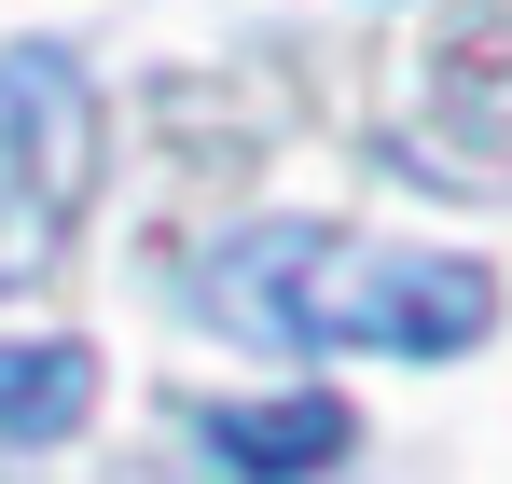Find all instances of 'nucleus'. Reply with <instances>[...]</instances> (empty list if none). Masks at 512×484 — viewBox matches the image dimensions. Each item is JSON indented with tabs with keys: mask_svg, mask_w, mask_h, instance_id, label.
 Wrapping results in <instances>:
<instances>
[{
	"mask_svg": "<svg viewBox=\"0 0 512 484\" xmlns=\"http://www.w3.org/2000/svg\"><path fill=\"white\" fill-rule=\"evenodd\" d=\"M194 443H208L236 484H305V471H333L346 443H360V415H346L333 388H291V402H208Z\"/></svg>",
	"mask_w": 512,
	"mask_h": 484,
	"instance_id": "nucleus-3",
	"label": "nucleus"
},
{
	"mask_svg": "<svg viewBox=\"0 0 512 484\" xmlns=\"http://www.w3.org/2000/svg\"><path fill=\"white\" fill-rule=\"evenodd\" d=\"M97 194V83L70 42H0V291L42 277Z\"/></svg>",
	"mask_w": 512,
	"mask_h": 484,
	"instance_id": "nucleus-2",
	"label": "nucleus"
},
{
	"mask_svg": "<svg viewBox=\"0 0 512 484\" xmlns=\"http://www.w3.org/2000/svg\"><path fill=\"white\" fill-rule=\"evenodd\" d=\"M194 305L250 346H277V360H333V346L471 360L499 332V277L457 263V249H374L346 222H250L236 249L194 263Z\"/></svg>",
	"mask_w": 512,
	"mask_h": 484,
	"instance_id": "nucleus-1",
	"label": "nucleus"
},
{
	"mask_svg": "<svg viewBox=\"0 0 512 484\" xmlns=\"http://www.w3.org/2000/svg\"><path fill=\"white\" fill-rule=\"evenodd\" d=\"M97 415V346L84 332H0V457H42Z\"/></svg>",
	"mask_w": 512,
	"mask_h": 484,
	"instance_id": "nucleus-4",
	"label": "nucleus"
}]
</instances>
